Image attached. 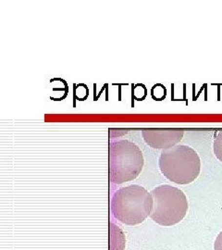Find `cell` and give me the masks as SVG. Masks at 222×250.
Masks as SVG:
<instances>
[{"instance_id":"cell-7","label":"cell","mask_w":222,"mask_h":250,"mask_svg":"<svg viewBox=\"0 0 222 250\" xmlns=\"http://www.w3.org/2000/svg\"><path fill=\"white\" fill-rule=\"evenodd\" d=\"M214 250H222V232H220L219 235L217 236V239L214 245Z\"/></svg>"},{"instance_id":"cell-2","label":"cell","mask_w":222,"mask_h":250,"mask_svg":"<svg viewBox=\"0 0 222 250\" xmlns=\"http://www.w3.org/2000/svg\"><path fill=\"white\" fill-rule=\"evenodd\" d=\"M162 174L178 185H189L196 180L201 171V160L192 147L175 146L163 150L159 160Z\"/></svg>"},{"instance_id":"cell-5","label":"cell","mask_w":222,"mask_h":250,"mask_svg":"<svg viewBox=\"0 0 222 250\" xmlns=\"http://www.w3.org/2000/svg\"><path fill=\"white\" fill-rule=\"evenodd\" d=\"M182 128H143L142 136L152 148L167 150L180 143L183 137Z\"/></svg>"},{"instance_id":"cell-3","label":"cell","mask_w":222,"mask_h":250,"mask_svg":"<svg viewBox=\"0 0 222 250\" xmlns=\"http://www.w3.org/2000/svg\"><path fill=\"white\" fill-rule=\"evenodd\" d=\"M144 160L140 147L129 140H119L109 145V178L121 185L137 178Z\"/></svg>"},{"instance_id":"cell-1","label":"cell","mask_w":222,"mask_h":250,"mask_svg":"<svg viewBox=\"0 0 222 250\" xmlns=\"http://www.w3.org/2000/svg\"><path fill=\"white\" fill-rule=\"evenodd\" d=\"M153 208L151 193L140 186H129L117 190L111 199V212L127 225L142 224Z\"/></svg>"},{"instance_id":"cell-6","label":"cell","mask_w":222,"mask_h":250,"mask_svg":"<svg viewBox=\"0 0 222 250\" xmlns=\"http://www.w3.org/2000/svg\"><path fill=\"white\" fill-rule=\"evenodd\" d=\"M213 149L217 159L222 162V130L219 132L214 141Z\"/></svg>"},{"instance_id":"cell-4","label":"cell","mask_w":222,"mask_h":250,"mask_svg":"<svg viewBox=\"0 0 222 250\" xmlns=\"http://www.w3.org/2000/svg\"><path fill=\"white\" fill-rule=\"evenodd\" d=\"M153 208L150 217L156 224L172 226L185 217L188 201L185 194L177 188L164 185L153 189Z\"/></svg>"}]
</instances>
